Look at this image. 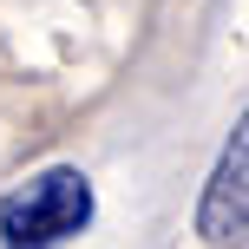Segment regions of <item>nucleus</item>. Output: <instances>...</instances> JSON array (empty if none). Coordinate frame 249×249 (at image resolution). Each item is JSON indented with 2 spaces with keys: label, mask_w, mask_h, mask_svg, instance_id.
Masks as SVG:
<instances>
[{
  "label": "nucleus",
  "mask_w": 249,
  "mask_h": 249,
  "mask_svg": "<svg viewBox=\"0 0 249 249\" xmlns=\"http://www.w3.org/2000/svg\"><path fill=\"white\" fill-rule=\"evenodd\" d=\"M92 210V177L79 164H46L0 197V249H66L72 236H86Z\"/></svg>",
  "instance_id": "nucleus-1"
},
{
  "label": "nucleus",
  "mask_w": 249,
  "mask_h": 249,
  "mask_svg": "<svg viewBox=\"0 0 249 249\" xmlns=\"http://www.w3.org/2000/svg\"><path fill=\"white\" fill-rule=\"evenodd\" d=\"M197 236L210 249H243V236H249V124L243 118H236V131H230L223 158L210 171V190L197 203Z\"/></svg>",
  "instance_id": "nucleus-2"
}]
</instances>
